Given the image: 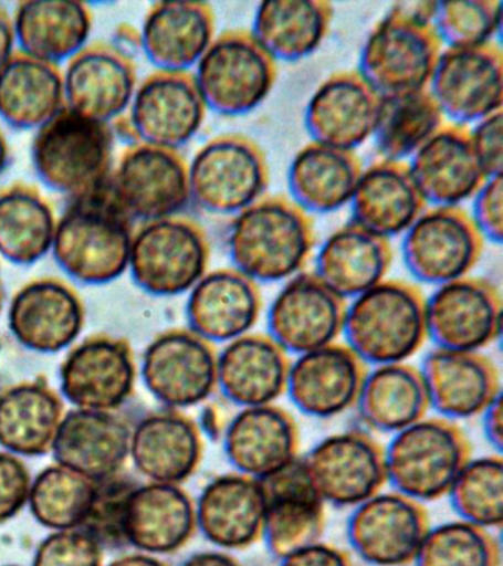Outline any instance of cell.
<instances>
[{"instance_id":"22","label":"cell","mask_w":503,"mask_h":566,"mask_svg":"<svg viewBox=\"0 0 503 566\" xmlns=\"http://www.w3.org/2000/svg\"><path fill=\"white\" fill-rule=\"evenodd\" d=\"M118 531L147 555H174L198 533L196 500L182 485L147 482L122 499Z\"/></svg>"},{"instance_id":"20","label":"cell","mask_w":503,"mask_h":566,"mask_svg":"<svg viewBox=\"0 0 503 566\" xmlns=\"http://www.w3.org/2000/svg\"><path fill=\"white\" fill-rule=\"evenodd\" d=\"M61 392L76 409L116 411L135 391L134 352L126 339L87 336L70 349L60 370Z\"/></svg>"},{"instance_id":"52","label":"cell","mask_w":503,"mask_h":566,"mask_svg":"<svg viewBox=\"0 0 503 566\" xmlns=\"http://www.w3.org/2000/svg\"><path fill=\"white\" fill-rule=\"evenodd\" d=\"M472 153L485 179L502 176L503 166V118L502 111L472 124L468 128Z\"/></svg>"},{"instance_id":"3","label":"cell","mask_w":503,"mask_h":566,"mask_svg":"<svg viewBox=\"0 0 503 566\" xmlns=\"http://www.w3.org/2000/svg\"><path fill=\"white\" fill-rule=\"evenodd\" d=\"M434 11L436 2L395 4L366 38L357 73L379 96L428 87L443 51L432 27Z\"/></svg>"},{"instance_id":"27","label":"cell","mask_w":503,"mask_h":566,"mask_svg":"<svg viewBox=\"0 0 503 566\" xmlns=\"http://www.w3.org/2000/svg\"><path fill=\"white\" fill-rule=\"evenodd\" d=\"M266 511L262 539L277 560L321 542L326 504L313 489L303 459L262 481Z\"/></svg>"},{"instance_id":"50","label":"cell","mask_w":503,"mask_h":566,"mask_svg":"<svg viewBox=\"0 0 503 566\" xmlns=\"http://www.w3.org/2000/svg\"><path fill=\"white\" fill-rule=\"evenodd\" d=\"M32 481L29 468L19 455L0 451V524L28 506Z\"/></svg>"},{"instance_id":"56","label":"cell","mask_w":503,"mask_h":566,"mask_svg":"<svg viewBox=\"0 0 503 566\" xmlns=\"http://www.w3.org/2000/svg\"><path fill=\"white\" fill-rule=\"evenodd\" d=\"M17 51H19V48H17L12 12L8 11L3 4H0V66L6 64Z\"/></svg>"},{"instance_id":"35","label":"cell","mask_w":503,"mask_h":566,"mask_svg":"<svg viewBox=\"0 0 503 566\" xmlns=\"http://www.w3.org/2000/svg\"><path fill=\"white\" fill-rule=\"evenodd\" d=\"M350 207L353 223L390 241L404 237L427 203L408 164L378 159L361 170Z\"/></svg>"},{"instance_id":"25","label":"cell","mask_w":503,"mask_h":566,"mask_svg":"<svg viewBox=\"0 0 503 566\" xmlns=\"http://www.w3.org/2000/svg\"><path fill=\"white\" fill-rule=\"evenodd\" d=\"M222 446L233 471L263 481L300 458V429L277 405L245 407L227 424Z\"/></svg>"},{"instance_id":"16","label":"cell","mask_w":503,"mask_h":566,"mask_svg":"<svg viewBox=\"0 0 503 566\" xmlns=\"http://www.w3.org/2000/svg\"><path fill=\"white\" fill-rule=\"evenodd\" d=\"M61 71L65 109L108 126L125 117L139 83L134 57L108 42L87 43Z\"/></svg>"},{"instance_id":"40","label":"cell","mask_w":503,"mask_h":566,"mask_svg":"<svg viewBox=\"0 0 503 566\" xmlns=\"http://www.w3.org/2000/svg\"><path fill=\"white\" fill-rule=\"evenodd\" d=\"M333 18V4L322 0H266L250 33L273 61L298 62L322 46Z\"/></svg>"},{"instance_id":"19","label":"cell","mask_w":503,"mask_h":566,"mask_svg":"<svg viewBox=\"0 0 503 566\" xmlns=\"http://www.w3.org/2000/svg\"><path fill=\"white\" fill-rule=\"evenodd\" d=\"M347 301L331 291L315 273L291 277L273 298L268 332L290 356L315 352L343 336Z\"/></svg>"},{"instance_id":"30","label":"cell","mask_w":503,"mask_h":566,"mask_svg":"<svg viewBox=\"0 0 503 566\" xmlns=\"http://www.w3.org/2000/svg\"><path fill=\"white\" fill-rule=\"evenodd\" d=\"M129 458L148 482L182 485L201 467L205 437L182 411H154L132 429Z\"/></svg>"},{"instance_id":"13","label":"cell","mask_w":503,"mask_h":566,"mask_svg":"<svg viewBox=\"0 0 503 566\" xmlns=\"http://www.w3.org/2000/svg\"><path fill=\"white\" fill-rule=\"evenodd\" d=\"M484 239L461 207H430L401 239V256L409 273L426 285L470 276L483 254Z\"/></svg>"},{"instance_id":"4","label":"cell","mask_w":503,"mask_h":566,"mask_svg":"<svg viewBox=\"0 0 503 566\" xmlns=\"http://www.w3.org/2000/svg\"><path fill=\"white\" fill-rule=\"evenodd\" d=\"M134 229L104 189L65 208L56 221L51 254L73 281L107 285L129 268Z\"/></svg>"},{"instance_id":"59","label":"cell","mask_w":503,"mask_h":566,"mask_svg":"<svg viewBox=\"0 0 503 566\" xmlns=\"http://www.w3.org/2000/svg\"><path fill=\"white\" fill-rule=\"evenodd\" d=\"M11 161V146L8 142L6 132L0 128V177L7 171L8 166Z\"/></svg>"},{"instance_id":"57","label":"cell","mask_w":503,"mask_h":566,"mask_svg":"<svg viewBox=\"0 0 503 566\" xmlns=\"http://www.w3.org/2000/svg\"><path fill=\"white\" fill-rule=\"evenodd\" d=\"M180 566H244L232 553L223 551H206L193 553Z\"/></svg>"},{"instance_id":"6","label":"cell","mask_w":503,"mask_h":566,"mask_svg":"<svg viewBox=\"0 0 503 566\" xmlns=\"http://www.w3.org/2000/svg\"><path fill=\"white\" fill-rule=\"evenodd\" d=\"M384 453L391 490L426 504L448 495L470 462L471 444L457 422L427 416L395 433Z\"/></svg>"},{"instance_id":"14","label":"cell","mask_w":503,"mask_h":566,"mask_svg":"<svg viewBox=\"0 0 503 566\" xmlns=\"http://www.w3.org/2000/svg\"><path fill=\"white\" fill-rule=\"evenodd\" d=\"M302 459L326 506L355 509L388 485L384 446L360 429L324 438Z\"/></svg>"},{"instance_id":"8","label":"cell","mask_w":503,"mask_h":566,"mask_svg":"<svg viewBox=\"0 0 503 566\" xmlns=\"http://www.w3.org/2000/svg\"><path fill=\"white\" fill-rule=\"evenodd\" d=\"M191 202L213 216L235 217L266 197L271 175L258 142L240 133L207 140L188 161Z\"/></svg>"},{"instance_id":"1","label":"cell","mask_w":503,"mask_h":566,"mask_svg":"<svg viewBox=\"0 0 503 566\" xmlns=\"http://www.w3.org/2000/svg\"><path fill=\"white\" fill-rule=\"evenodd\" d=\"M315 245L312 216L280 195H266L232 217L227 237L232 268L259 285L303 273Z\"/></svg>"},{"instance_id":"2","label":"cell","mask_w":503,"mask_h":566,"mask_svg":"<svg viewBox=\"0 0 503 566\" xmlns=\"http://www.w3.org/2000/svg\"><path fill=\"white\" fill-rule=\"evenodd\" d=\"M421 287L386 279L347 301L343 336L368 367L408 363L428 339Z\"/></svg>"},{"instance_id":"41","label":"cell","mask_w":503,"mask_h":566,"mask_svg":"<svg viewBox=\"0 0 503 566\" xmlns=\"http://www.w3.org/2000/svg\"><path fill=\"white\" fill-rule=\"evenodd\" d=\"M65 415L59 392L45 380H28L0 392V447L15 455L50 453Z\"/></svg>"},{"instance_id":"37","label":"cell","mask_w":503,"mask_h":566,"mask_svg":"<svg viewBox=\"0 0 503 566\" xmlns=\"http://www.w3.org/2000/svg\"><path fill=\"white\" fill-rule=\"evenodd\" d=\"M315 264L313 273L344 301H350L386 281L392 248L388 239L350 221L322 243Z\"/></svg>"},{"instance_id":"23","label":"cell","mask_w":503,"mask_h":566,"mask_svg":"<svg viewBox=\"0 0 503 566\" xmlns=\"http://www.w3.org/2000/svg\"><path fill=\"white\" fill-rule=\"evenodd\" d=\"M369 367L344 343H334L291 360L286 396L295 409L333 419L355 409Z\"/></svg>"},{"instance_id":"44","label":"cell","mask_w":503,"mask_h":566,"mask_svg":"<svg viewBox=\"0 0 503 566\" xmlns=\"http://www.w3.org/2000/svg\"><path fill=\"white\" fill-rule=\"evenodd\" d=\"M446 123L427 88L379 96L373 133L379 159L406 163Z\"/></svg>"},{"instance_id":"54","label":"cell","mask_w":503,"mask_h":566,"mask_svg":"<svg viewBox=\"0 0 503 566\" xmlns=\"http://www.w3.org/2000/svg\"><path fill=\"white\" fill-rule=\"evenodd\" d=\"M481 423H483V433L489 446L494 450V454L502 453L503 447V409L502 397L492 402L481 413Z\"/></svg>"},{"instance_id":"10","label":"cell","mask_w":503,"mask_h":566,"mask_svg":"<svg viewBox=\"0 0 503 566\" xmlns=\"http://www.w3.org/2000/svg\"><path fill=\"white\" fill-rule=\"evenodd\" d=\"M105 192L132 223L182 216L191 203L187 158L132 142L114 163Z\"/></svg>"},{"instance_id":"18","label":"cell","mask_w":503,"mask_h":566,"mask_svg":"<svg viewBox=\"0 0 503 566\" xmlns=\"http://www.w3.org/2000/svg\"><path fill=\"white\" fill-rule=\"evenodd\" d=\"M426 317L436 348L481 353L501 336V292L481 277L444 283L426 298Z\"/></svg>"},{"instance_id":"28","label":"cell","mask_w":503,"mask_h":566,"mask_svg":"<svg viewBox=\"0 0 503 566\" xmlns=\"http://www.w3.org/2000/svg\"><path fill=\"white\" fill-rule=\"evenodd\" d=\"M263 312L259 283L233 268L209 270L188 292V327L213 345L254 332Z\"/></svg>"},{"instance_id":"21","label":"cell","mask_w":503,"mask_h":566,"mask_svg":"<svg viewBox=\"0 0 503 566\" xmlns=\"http://www.w3.org/2000/svg\"><path fill=\"white\" fill-rule=\"evenodd\" d=\"M86 323L85 304L70 283L55 276L24 283L12 296L8 326L30 352L55 354L76 343Z\"/></svg>"},{"instance_id":"46","label":"cell","mask_w":503,"mask_h":566,"mask_svg":"<svg viewBox=\"0 0 503 566\" xmlns=\"http://www.w3.org/2000/svg\"><path fill=\"white\" fill-rule=\"evenodd\" d=\"M448 497L459 520L489 531L503 522L502 454H489L470 462L459 472Z\"/></svg>"},{"instance_id":"55","label":"cell","mask_w":503,"mask_h":566,"mask_svg":"<svg viewBox=\"0 0 503 566\" xmlns=\"http://www.w3.org/2000/svg\"><path fill=\"white\" fill-rule=\"evenodd\" d=\"M202 437L210 438L213 441L222 440L224 429L228 422H224L222 411L213 402H205L202 407L200 420H196Z\"/></svg>"},{"instance_id":"61","label":"cell","mask_w":503,"mask_h":566,"mask_svg":"<svg viewBox=\"0 0 503 566\" xmlns=\"http://www.w3.org/2000/svg\"><path fill=\"white\" fill-rule=\"evenodd\" d=\"M6 566H19V565H6Z\"/></svg>"},{"instance_id":"48","label":"cell","mask_w":503,"mask_h":566,"mask_svg":"<svg viewBox=\"0 0 503 566\" xmlns=\"http://www.w3.org/2000/svg\"><path fill=\"white\" fill-rule=\"evenodd\" d=\"M432 27L441 46H485L494 43V38L501 34L502 3L497 0L436 2Z\"/></svg>"},{"instance_id":"15","label":"cell","mask_w":503,"mask_h":566,"mask_svg":"<svg viewBox=\"0 0 503 566\" xmlns=\"http://www.w3.org/2000/svg\"><path fill=\"white\" fill-rule=\"evenodd\" d=\"M427 91L444 119L454 126H472L501 113L503 56L496 43L479 48H443Z\"/></svg>"},{"instance_id":"38","label":"cell","mask_w":503,"mask_h":566,"mask_svg":"<svg viewBox=\"0 0 503 566\" xmlns=\"http://www.w3.org/2000/svg\"><path fill=\"white\" fill-rule=\"evenodd\" d=\"M361 170L353 150L311 142L291 159L290 199L308 216L331 214L350 203Z\"/></svg>"},{"instance_id":"9","label":"cell","mask_w":503,"mask_h":566,"mask_svg":"<svg viewBox=\"0 0 503 566\" xmlns=\"http://www.w3.org/2000/svg\"><path fill=\"white\" fill-rule=\"evenodd\" d=\"M192 75L207 109L223 117H241L271 95L277 62L255 42L250 30H228L216 35Z\"/></svg>"},{"instance_id":"34","label":"cell","mask_w":503,"mask_h":566,"mask_svg":"<svg viewBox=\"0 0 503 566\" xmlns=\"http://www.w3.org/2000/svg\"><path fill=\"white\" fill-rule=\"evenodd\" d=\"M130 432L113 411L74 409L61 420L51 451L61 467L103 482L125 467Z\"/></svg>"},{"instance_id":"11","label":"cell","mask_w":503,"mask_h":566,"mask_svg":"<svg viewBox=\"0 0 503 566\" xmlns=\"http://www.w3.org/2000/svg\"><path fill=\"white\" fill-rule=\"evenodd\" d=\"M207 106L192 73L156 71L140 80L125 117L126 132L138 144L180 150L200 133Z\"/></svg>"},{"instance_id":"7","label":"cell","mask_w":503,"mask_h":566,"mask_svg":"<svg viewBox=\"0 0 503 566\" xmlns=\"http://www.w3.org/2000/svg\"><path fill=\"white\" fill-rule=\"evenodd\" d=\"M210 259L205 228L182 214L135 226L127 270L147 294L178 296L209 272Z\"/></svg>"},{"instance_id":"31","label":"cell","mask_w":503,"mask_h":566,"mask_svg":"<svg viewBox=\"0 0 503 566\" xmlns=\"http://www.w3.org/2000/svg\"><path fill=\"white\" fill-rule=\"evenodd\" d=\"M216 35L209 3L158 2L145 13L139 46L156 71L192 73Z\"/></svg>"},{"instance_id":"58","label":"cell","mask_w":503,"mask_h":566,"mask_svg":"<svg viewBox=\"0 0 503 566\" xmlns=\"http://www.w3.org/2000/svg\"><path fill=\"white\" fill-rule=\"evenodd\" d=\"M107 566H170L161 560L158 556L147 555V553L138 552L132 555L117 557L109 562Z\"/></svg>"},{"instance_id":"26","label":"cell","mask_w":503,"mask_h":566,"mask_svg":"<svg viewBox=\"0 0 503 566\" xmlns=\"http://www.w3.org/2000/svg\"><path fill=\"white\" fill-rule=\"evenodd\" d=\"M378 106V93L357 71H339L312 93L304 126L312 142L355 153L373 137Z\"/></svg>"},{"instance_id":"49","label":"cell","mask_w":503,"mask_h":566,"mask_svg":"<svg viewBox=\"0 0 503 566\" xmlns=\"http://www.w3.org/2000/svg\"><path fill=\"white\" fill-rule=\"evenodd\" d=\"M99 539L83 528L52 531L43 538L32 566H103Z\"/></svg>"},{"instance_id":"47","label":"cell","mask_w":503,"mask_h":566,"mask_svg":"<svg viewBox=\"0 0 503 566\" xmlns=\"http://www.w3.org/2000/svg\"><path fill=\"white\" fill-rule=\"evenodd\" d=\"M415 566H502L501 543L493 531L465 521L431 526Z\"/></svg>"},{"instance_id":"36","label":"cell","mask_w":503,"mask_h":566,"mask_svg":"<svg viewBox=\"0 0 503 566\" xmlns=\"http://www.w3.org/2000/svg\"><path fill=\"white\" fill-rule=\"evenodd\" d=\"M12 20L19 51L56 66L81 52L94 29L91 8L72 0H24Z\"/></svg>"},{"instance_id":"24","label":"cell","mask_w":503,"mask_h":566,"mask_svg":"<svg viewBox=\"0 0 503 566\" xmlns=\"http://www.w3.org/2000/svg\"><path fill=\"white\" fill-rule=\"evenodd\" d=\"M419 369L430 409L452 422L479 418L502 397L501 371L483 353L436 348Z\"/></svg>"},{"instance_id":"60","label":"cell","mask_w":503,"mask_h":566,"mask_svg":"<svg viewBox=\"0 0 503 566\" xmlns=\"http://www.w3.org/2000/svg\"><path fill=\"white\" fill-rule=\"evenodd\" d=\"M2 307H3V287H2V283H0V312H2Z\"/></svg>"},{"instance_id":"29","label":"cell","mask_w":503,"mask_h":566,"mask_svg":"<svg viewBox=\"0 0 503 566\" xmlns=\"http://www.w3.org/2000/svg\"><path fill=\"white\" fill-rule=\"evenodd\" d=\"M264 511L262 481L223 473L207 482L196 500L197 530L219 551H245L262 539Z\"/></svg>"},{"instance_id":"12","label":"cell","mask_w":503,"mask_h":566,"mask_svg":"<svg viewBox=\"0 0 503 566\" xmlns=\"http://www.w3.org/2000/svg\"><path fill=\"white\" fill-rule=\"evenodd\" d=\"M218 348L189 327L158 334L145 349V387L166 409L205 405L218 391Z\"/></svg>"},{"instance_id":"33","label":"cell","mask_w":503,"mask_h":566,"mask_svg":"<svg viewBox=\"0 0 503 566\" xmlns=\"http://www.w3.org/2000/svg\"><path fill=\"white\" fill-rule=\"evenodd\" d=\"M406 164L427 207H461L488 180L468 128L454 124L446 123Z\"/></svg>"},{"instance_id":"42","label":"cell","mask_w":503,"mask_h":566,"mask_svg":"<svg viewBox=\"0 0 503 566\" xmlns=\"http://www.w3.org/2000/svg\"><path fill=\"white\" fill-rule=\"evenodd\" d=\"M356 409L366 427L392 436L427 418L431 409L421 369L409 363L369 367Z\"/></svg>"},{"instance_id":"51","label":"cell","mask_w":503,"mask_h":566,"mask_svg":"<svg viewBox=\"0 0 503 566\" xmlns=\"http://www.w3.org/2000/svg\"><path fill=\"white\" fill-rule=\"evenodd\" d=\"M472 223L484 241L499 245L503 241V184L502 176L492 177L481 185L471 198Z\"/></svg>"},{"instance_id":"5","label":"cell","mask_w":503,"mask_h":566,"mask_svg":"<svg viewBox=\"0 0 503 566\" xmlns=\"http://www.w3.org/2000/svg\"><path fill=\"white\" fill-rule=\"evenodd\" d=\"M116 130L64 109L33 137L32 163L43 185L76 201L107 186Z\"/></svg>"},{"instance_id":"32","label":"cell","mask_w":503,"mask_h":566,"mask_svg":"<svg viewBox=\"0 0 503 566\" xmlns=\"http://www.w3.org/2000/svg\"><path fill=\"white\" fill-rule=\"evenodd\" d=\"M291 360L271 336L251 332L218 353V391L240 409L276 405L286 394Z\"/></svg>"},{"instance_id":"45","label":"cell","mask_w":503,"mask_h":566,"mask_svg":"<svg viewBox=\"0 0 503 566\" xmlns=\"http://www.w3.org/2000/svg\"><path fill=\"white\" fill-rule=\"evenodd\" d=\"M99 497V482L55 463L32 481L29 507L46 528L77 530L92 521Z\"/></svg>"},{"instance_id":"53","label":"cell","mask_w":503,"mask_h":566,"mask_svg":"<svg viewBox=\"0 0 503 566\" xmlns=\"http://www.w3.org/2000/svg\"><path fill=\"white\" fill-rule=\"evenodd\" d=\"M280 566H356L350 553L329 543H313L280 559Z\"/></svg>"},{"instance_id":"43","label":"cell","mask_w":503,"mask_h":566,"mask_svg":"<svg viewBox=\"0 0 503 566\" xmlns=\"http://www.w3.org/2000/svg\"><path fill=\"white\" fill-rule=\"evenodd\" d=\"M59 216L50 199L25 181L0 189V259L32 265L52 250Z\"/></svg>"},{"instance_id":"17","label":"cell","mask_w":503,"mask_h":566,"mask_svg":"<svg viewBox=\"0 0 503 566\" xmlns=\"http://www.w3.org/2000/svg\"><path fill=\"white\" fill-rule=\"evenodd\" d=\"M430 528L426 504L395 490L381 491L352 509L347 538L366 564L409 566Z\"/></svg>"},{"instance_id":"39","label":"cell","mask_w":503,"mask_h":566,"mask_svg":"<svg viewBox=\"0 0 503 566\" xmlns=\"http://www.w3.org/2000/svg\"><path fill=\"white\" fill-rule=\"evenodd\" d=\"M64 109L61 66L20 51L0 66V119L8 126L38 132Z\"/></svg>"}]
</instances>
